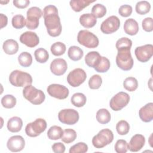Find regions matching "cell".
Instances as JSON below:
<instances>
[{
	"mask_svg": "<svg viewBox=\"0 0 153 153\" xmlns=\"http://www.w3.org/2000/svg\"><path fill=\"white\" fill-rule=\"evenodd\" d=\"M42 14L48 35L53 37L59 36L62 32V27L56 7L53 5L45 7Z\"/></svg>",
	"mask_w": 153,
	"mask_h": 153,
	"instance_id": "1",
	"label": "cell"
},
{
	"mask_svg": "<svg viewBox=\"0 0 153 153\" xmlns=\"http://www.w3.org/2000/svg\"><path fill=\"white\" fill-rule=\"evenodd\" d=\"M130 47H121L117 49L116 63L119 68L127 71L130 70L133 66V59L131 57Z\"/></svg>",
	"mask_w": 153,
	"mask_h": 153,
	"instance_id": "2",
	"label": "cell"
},
{
	"mask_svg": "<svg viewBox=\"0 0 153 153\" xmlns=\"http://www.w3.org/2000/svg\"><path fill=\"white\" fill-rule=\"evenodd\" d=\"M23 95L26 100L35 105L41 104L45 99L44 93L32 85L25 87L23 90Z\"/></svg>",
	"mask_w": 153,
	"mask_h": 153,
	"instance_id": "3",
	"label": "cell"
},
{
	"mask_svg": "<svg viewBox=\"0 0 153 153\" xmlns=\"http://www.w3.org/2000/svg\"><path fill=\"white\" fill-rule=\"evenodd\" d=\"M9 81L15 87H23L32 84V78L27 72L19 70H14L10 74Z\"/></svg>",
	"mask_w": 153,
	"mask_h": 153,
	"instance_id": "4",
	"label": "cell"
},
{
	"mask_svg": "<svg viewBox=\"0 0 153 153\" xmlns=\"http://www.w3.org/2000/svg\"><path fill=\"white\" fill-rule=\"evenodd\" d=\"M114 139L112 131L108 129L105 128L101 130L92 139L93 145L97 149L102 148L111 143Z\"/></svg>",
	"mask_w": 153,
	"mask_h": 153,
	"instance_id": "5",
	"label": "cell"
},
{
	"mask_svg": "<svg viewBox=\"0 0 153 153\" xmlns=\"http://www.w3.org/2000/svg\"><path fill=\"white\" fill-rule=\"evenodd\" d=\"M77 41L81 45L88 48H94L99 43L97 36L87 30H81L78 32Z\"/></svg>",
	"mask_w": 153,
	"mask_h": 153,
	"instance_id": "6",
	"label": "cell"
},
{
	"mask_svg": "<svg viewBox=\"0 0 153 153\" xmlns=\"http://www.w3.org/2000/svg\"><path fill=\"white\" fill-rule=\"evenodd\" d=\"M47 125V122L44 119L37 118L26 125L25 127L26 134L29 137H36L45 130Z\"/></svg>",
	"mask_w": 153,
	"mask_h": 153,
	"instance_id": "7",
	"label": "cell"
},
{
	"mask_svg": "<svg viewBox=\"0 0 153 153\" xmlns=\"http://www.w3.org/2000/svg\"><path fill=\"white\" fill-rule=\"evenodd\" d=\"M42 10L37 7H32L29 8L26 13V26L27 29L33 30L39 26V19L42 15Z\"/></svg>",
	"mask_w": 153,
	"mask_h": 153,
	"instance_id": "8",
	"label": "cell"
},
{
	"mask_svg": "<svg viewBox=\"0 0 153 153\" xmlns=\"http://www.w3.org/2000/svg\"><path fill=\"white\" fill-rule=\"evenodd\" d=\"M129 95L127 93L120 91L111 98L109 106L113 111H118L126 106L129 103Z\"/></svg>",
	"mask_w": 153,
	"mask_h": 153,
	"instance_id": "9",
	"label": "cell"
},
{
	"mask_svg": "<svg viewBox=\"0 0 153 153\" xmlns=\"http://www.w3.org/2000/svg\"><path fill=\"white\" fill-rule=\"evenodd\" d=\"M79 114L74 109H64L58 114L59 120L63 124L74 125L79 120Z\"/></svg>",
	"mask_w": 153,
	"mask_h": 153,
	"instance_id": "10",
	"label": "cell"
},
{
	"mask_svg": "<svg viewBox=\"0 0 153 153\" xmlns=\"http://www.w3.org/2000/svg\"><path fill=\"white\" fill-rule=\"evenodd\" d=\"M85 72L81 68H76L71 71L67 76L68 84L73 87H76L82 84L86 79Z\"/></svg>",
	"mask_w": 153,
	"mask_h": 153,
	"instance_id": "11",
	"label": "cell"
},
{
	"mask_svg": "<svg viewBox=\"0 0 153 153\" xmlns=\"http://www.w3.org/2000/svg\"><path fill=\"white\" fill-rule=\"evenodd\" d=\"M120 26V21L115 16H111L105 20L100 25V30L105 34H111L116 32Z\"/></svg>",
	"mask_w": 153,
	"mask_h": 153,
	"instance_id": "12",
	"label": "cell"
},
{
	"mask_svg": "<svg viewBox=\"0 0 153 153\" xmlns=\"http://www.w3.org/2000/svg\"><path fill=\"white\" fill-rule=\"evenodd\" d=\"M47 91L50 96L60 100L66 99L69 93L67 87L58 84H50L48 86Z\"/></svg>",
	"mask_w": 153,
	"mask_h": 153,
	"instance_id": "13",
	"label": "cell"
},
{
	"mask_svg": "<svg viewBox=\"0 0 153 153\" xmlns=\"http://www.w3.org/2000/svg\"><path fill=\"white\" fill-rule=\"evenodd\" d=\"M134 54L139 62H146L150 60L153 55V45L152 44H146L137 47L135 48Z\"/></svg>",
	"mask_w": 153,
	"mask_h": 153,
	"instance_id": "14",
	"label": "cell"
},
{
	"mask_svg": "<svg viewBox=\"0 0 153 153\" xmlns=\"http://www.w3.org/2000/svg\"><path fill=\"white\" fill-rule=\"evenodd\" d=\"M25 146V141L24 138L19 135L11 136L8 139L7 146L8 149L11 152H19L21 151Z\"/></svg>",
	"mask_w": 153,
	"mask_h": 153,
	"instance_id": "15",
	"label": "cell"
},
{
	"mask_svg": "<svg viewBox=\"0 0 153 153\" xmlns=\"http://www.w3.org/2000/svg\"><path fill=\"white\" fill-rule=\"evenodd\" d=\"M20 41L28 47H35L39 42V39L35 32L26 31L20 36Z\"/></svg>",
	"mask_w": 153,
	"mask_h": 153,
	"instance_id": "16",
	"label": "cell"
},
{
	"mask_svg": "<svg viewBox=\"0 0 153 153\" xmlns=\"http://www.w3.org/2000/svg\"><path fill=\"white\" fill-rule=\"evenodd\" d=\"M67 69V63L63 59H55L50 64V70L51 72L57 76L63 75L66 72Z\"/></svg>",
	"mask_w": 153,
	"mask_h": 153,
	"instance_id": "17",
	"label": "cell"
},
{
	"mask_svg": "<svg viewBox=\"0 0 153 153\" xmlns=\"http://www.w3.org/2000/svg\"><path fill=\"white\" fill-rule=\"evenodd\" d=\"M145 138L140 134L134 135L128 143V149L131 152H137L140 151L145 145Z\"/></svg>",
	"mask_w": 153,
	"mask_h": 153,
	"instance_id": "18",
	"label": "cell"
},
{
	"mask_svg": "<svg viewBox=\"0 0 153 153\" xmlns=\"http://www.w3.org/2000/svg\"><path fill=\"white\" fill-rule=\"evenodd\" d=\"M139 115L142 121L151 122L153 119V103L150 102L142 106L139 111Z\"/></svg>",
	"mask_w": 153,
	"mask_h": 153,
	"instance_id": "19",
	"label": "cell"
},
{
	"mask_svg": "<svg viewBox=\"0 0 153 153\" xmlns=\"http://www.w3.org/2000/svg\"><path fill=\"white\" fill-rule=\"evenodd\" d=\"M102 56L97 51H90L85 57V64L90 67L94 68L96 67L101 60Z\"/></svg>",
	"mask_w": 153,
	"mask_h": 153,
	"instance_id": "20",
	"label": "cell"
},
{
	"mask_svg": "<svg viewBox=\"0 0 153 153\" xmlns=\"http://www.w3.org/2000/svg\"><path fill=\"white\" fill-rule=\"evenodd\" d=\"M124 30L125 33L128 35H135L139 31V25L134 19H128L124 22Z\"/></svg>",
	"mask_w": 153,
	"mask_h": 153,
	"instance_id": "21",
	"label": "cell"
},
{
	"mask_svg": "<svg viewBox=\"0 0 153 153\" xmlns=\"http://www.w3.org/2000/svg\"><path fill=\"white\" fill-rule=\"evenodd\" d=\"M22 120L18 117H11L7 122V128L12 133L19 132L22 129Z\"/></svg>",
	"mask_w": 153,
	"mask_h": 153,
	"instance_id": "22",
	"label": "cell"
},
{
	"mask_svg": "<svg viewBox=\"0 0 153 153\" xmlns=\"http://www.w3.org/2000/svg\"><path fill=\"white\" fill-rule=\"evenodd\" d=\"M2 48L6 54L13 55L17 52L19 50V44L16 41L9 39L4 42Z\"/></svg>",
	"mask_w": 153,
	"mask_h": 153,
	"instance_id": "23",
	"label": "cell"
},
{
	"mask_svg": "<svg viewBox=\"0 0 153 153\" xmlns=\"http://www.w3.org/2000/svg\"><path fill=\"white\" fill-rule=\"evenodd\" d=\"M79 23L85 28H91L96 24L97 19L91 13L83 14L79 17Z\"/></svg>",
	"mask_w": 153,
	"mask_h": 153,
	"instance_id": "24",
	"label": "cell"
},
{
	"mask_svg": "<svg viewBox=\"0 0 153 153\" xmlns=\"http://www.w3.org/2000/svg\"><path fill=\"white\" fill-rule=\"evenodd\" d=\"M95 2V1L90 0H72L69 4L72 9L75 12H79L84 8L88 6L90 4Z\"/></svg>",
	"mask_w": 153,
	"mask_h": 153,
	"instance_id": "25",
	"label": "cell"
},
{
	"mask_svg": "<svg viewBox=\"0 0 153 153\" xmlns=\"http://www.w3.org/2000/svg\"><path fill=\"white\" fill-rule=\"evenodd\" d=\"M68 55L70 59L73 61L79 60L83 56L84 53L81 48L77 46H71L68 51Z\"/></svg>",
	"mask_w": 153,
	"mask_h": 153,
	"instance_id": "26",
	"label": "cell"
},
{
	"mask_svg": "<svg viewBox=\"0 0 153 153\" xmlns=\"http://www.w3.org/2000/svg\"><path fill=\"white\" fill-rule=\"evenodd\" d=\"M111 114L106 109H100L96 113V120L102 124L108 123L111 120Z\"/></svg>",
	"mask_w": 153,
	"mask_h": 153,
	"instance_id": "27",
	"label": "cell"
},
{
	"mask_svg": "<svg viewBox=\"0 0 153 153\" xmlns=\"http://www.w3.org/2000/svg\"><path fill=\"white\" fill-rule=\"evenodd\" d=\"M63 131L62 128L57 126H51L47 131V136L50 140H58L63 135Z\"/></svg>",
	"mask_w": 153,
	"mask_h": 153,
	"instance_id": "28",
	"label": "cell"
},
{
	"mask_svg": "<svg viewBox=\"0 0 153 153\" xmlns=\"http://www.w3.org/2000/svg\"><path fill=\"white\" fill-rule=\"evenodd\" d=\"M71 101L74 106L80 108L85 105L87 99L86 96L84 94L81 93H76L71 97Z\"/></svg>",
	"mask_w": 153,
	"mask_h": 153,
	"instance_id": "29",
	"label": "cell"
},
{
	"mask_svg": "<svg viewBox=\"0 0 153 153\" xmlns=\"http://www.w3.org/2000/svg\"><path fill=\"white\" fill-rule=\"evenodd\" d=\"M34 56L36 60L40 63H45L49 58L48 51L43 48L36 49L34 52Z\"/></svg>",
	"mask_w": 153,
	"mask_h": 153,
	"instance_id": "30",
	"label": "cell"
},
{
	"mask_svg": "<svg viewBox=\"0 0 153 153\" xmlns=\"http://www.w3.org/2000/svg\"><path fill=\"white\" fill-rule=\"evenodd\" d=\"M76 136V133L74 130L72 128H66L63 131L61 139L65 143H70L75 140Z\"/></svg>",
	"mask_w": 153,
	"mask_h": 153,
	"instance_id": "31",
	"label": "cell"
},
{
	"mask_svg": "<svg viewBox=\"0 0 153 153\" xmlns=\"http://www.w3.org/2000/svg\"><path fill=\"white\" fill-rule=\"evenodd\" d=\"M18 62L23 67H29L32 65V57L28 52H22L18 57Z\"/></svg>",
	"mask_w": 153,
	"mask_h": 153,
	"instance_id": "32",
	"label": "cell"
},
{
	"mask_svg": "<svg viewBox=\"0 0 153 153\" xmlns=\"http://www.w3.org/2000/svg\"><path fill=\"white\" fill-rule=\"evenodd\" d=\"M135 9L137 14L144 15L149 12L151 10V4L146 1H139L137 2Z\"/></svg>",
	"mask_w": 153,
	"mask_h": 153,
	"instance_id": "33",
	"label": "cell"
},
{
	"mask_svg": "<svg viewBox=\"0 0 153 153\" xmlns=\"http://www.w3.org/2000/svg\"><path fill=\"white\" fill-rule=\"evenodd\" d=\"M66 45L61 42H56L51 46L50 50L51 53L56 56H60L63 54L66 51Z\"/></svg>",
	"mask_w": 153,
	"mask_h": 153,
	"instance_id": "34",
	"label": "cell"
},
{
	"mask_svg": "<svg viewBox=\"0 0 153 153\" xmlns=\"http://www.w3.org/2000/svg\"><path fill=\"white\" fill-rule=\"evenodd\" d=\"M16 98L11 94H7L1 99V104L5 108H13L16 105Z\"/></svg>",
	"mask_w": 153,
	"mask_h": 153,
	"instance_id": "35",
	"label": "cell"
},
{
	"mask_svg": "<svg viewBox=\"0 0 153 153\" xmlns=\"http://www.w3.org/2000/svg\"><path fill=\"white\" fill-rule=\"evenodd\" d=\"M123 87L129 91H134L138 87L137 81L134 77H127L123 82Z\"/></svg>",
	"mask_w": 153,
	"mask_h": 153,
	"instance_id": "36",
	"label": "cell"
},
{
	"mask_svg": "<svg viewBox=\"0 0 153 153\" xmlns=\"http://www.w3.org/2000/svg\"><path fill=\"white\" fill-rule=\"evenodd\" d=\"M110 65L111 64L109 59L105 57L102 56L101 60L99 63L98 65L96 67H95L94 69L97 72L104 73L107 72L109 70L110 68Z\"/></svg>",
	"mask_w": 153,
	"mask_h": 153,
	"instance_id": "37",
	"label": "cell"
},
{
	"mask_svg": "<svg viewBox=\"0 0 153 153\" xmlns=\"http://www.w3.org/2000/svg\"><path fill=\"white\" fill-rule=\"evenodd\" d=\"M106 13V7L101 4H96L91 9V14L96 18H102Z\"/></svg>",
	"mask_w": 153,
	"mask_h": 153,
	"instance_id": "38",
	"label": "cell"
},
{
	"mask_svg": "<svg viewBox=\"0 0 153 153\" xmlns=\"http://www.w3.org/2000/svg\"><path fill=\"white\" fill-rule=\"evenodd\" d=\"M12 26L15 29H22L26 26V20L23 16L21 14H17L12 18L11 20Z\"/></svg>",
	"mask_w": 153,
	"mask_h": 153,
	"instance_id": "39",
	"label": "cell"
},
{
	"mask_svg": "<svg viewBox=\"0 0 153 153\" xmlns=\"http://www.w3.org/2000/svg\"><path fill=\"white\" fill-rule=\"evenodd\" d=\"M116 130L120 135H126L130 130L129 124L125 120H121L117 124Z\"/></svg>",
	"mask_w": 153,
	"mask_h": 153,
	"instance_id": "40",
	"label": "cell"
},
{
	"mask_svg": "<svg viewBox=\"0 0 153 153\" xmlns=\"http://www.w3.org/2000/svg\"><path fill=\"white\" fill-rule=\"evenodd\" d=\"M102 83V79L99 75H93L88 81V86L90 88L95 90L100 88Z\"/></svg>",
	"mask_w": 153,
	"mask_h": 153,
	"instance_id": "41",
	"label": "cell"
},
{
	"mask_svg": "<svg viewBox=\"0 0 153 153\" xmlns=\"http://www.w3.org/2000/svg\"><path fill=\"white\" fill-rule=\"evenodd\" d=\"M87 151V145L84 142H79L70 148L69 153H85Z\"/></svg>",
	"mask_w": 153,
	"mask_h": 153,
	"instance_id": "42",
	"label": "cell"
},
{
	"mask_svg": "<svg viewBox=\"0 0 153 153\" xmlns=\"http://www.w3.org/2000/svg\"><path fill=\"white\" fill-rule=\"evenodd\" d=\"M115 151L117 153H126L128 150V143L123 139H119L115 144Z\"/></svg>",
	"mask_w": 153,
	"mask_h": 153,
	"instance_id": "43",
	"label": "cell"
},
{
	"mask_svg": "<svg viewBox=\"0 0 153 153\" xmlns=\"http://www.w3.org/2000/svg\"><path fill=\"white\" fill-rule=\"evenodd\" d=\"M132 45V41L128 38L123 37L120 38L116 42L115 47L117 49L121 47H130L131 48Z\"/></svg>",
	"mask_w": 153,
	"mask_h": 153,
	"instance_id": "44",
	"label": "cell"
},
{
	"mask_svg": "<svg viewBox=\"0 0 153 153\" xmlns=\"http://www.w3.org/2000/svg\"><path fill=\"white\" fill-rule=\"evenodd\" d=\"M132 11L133 10H132L131 6L126 4V5H123L120 7L118 10V13L122 17H127L130 16L131 14Z\"/></svg>",
	"mask_w": 153,
	"mask_h": 153,
	"instance_id": "45",
	"label": "cell"
},
{
	"mask_svg": "<svg viewBox=\"0 0 153 153\" xmlns=\"http://www.w3.org/2000/svg\"><path fill=\"white\" fill-rule=\"evenodd\" d=\"M142 26L146 32H151L153 30V20L151 17H146L142 20Z\"/></svg>",
	"mask_w": 153,
	"mask_h": 153,
	"instance_id": "46",
	"label": "cell"
},
{
	"mask_svg": "<svg viewBox=\"0 0 153 153\" xmlns=\"http://www.w3.org/2000/svg\"><path fill=\"white\" fill-rule=\"evenodd\" d=\"M52 150L55 153H63L65 151V146L61 142L54 143L52 145Z\"/></svg>",
	"mask_w": 153,
	"mask_h": 153,
	"instance_id": "47",
	"label": "cell"
},
{
	"mask_svg": "<svg viewBox=\"0 0 153 153\" xmlns=\"http://www.w3.org/2000/svg\"><path fill=\"white\" fill-rule=\"evenodd\" d=\"M13 4L18 8H25L30 4V1L28 0H14L13 1Z\"/></svg>",
	"mask_w": 153,
	"mask_h": 153,
	"instance_id": "48",
	"label": "cell"
},
{
	"mask_svg": "<svg viewBox=\"0 0 153 153\" xmlns=\"http://www.w3.org/2000/svg\"><path fill=\"white\" fill-rule=\"evenodd\" d=\"M0 17H1V29H2L4 27L7 26L8 23V19H7V17L3 14H0Z\"/></svg>",
	"mask_w": 153,
	"mask_h": 153,
	"instance_id": "49",
	"label": "cell"
}]
</instances>
